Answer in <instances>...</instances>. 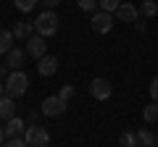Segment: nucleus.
I'll use <instances>...</instances> for the list:
<instances>
[{
  "label": "nucleus",
  "instance_id": "nucleus-6",
  "mask_svg": "<svg viewBox=\"0 0 158 147\" xmlns=\"http://www.w3.org/2000/svg\"><path fill=\"white\" fill-rule=\"evenodd\" d=\"M90 26L95 29L98 34H108L113 26V13H106V11H98L95 16L90 18Z\"/></svg>",
  "mask_w": 158,
  "mask_h": 147
},
{
  "label": "nucleus",
  "instance_id": "nucleus-31",
  "mask_svg": "<svg viewBox=\"0 0 158 147\" xmlns=\"http://www.w3.org/2000/svg\"><path fill=\"white\" fill-rule=\"evenodd\" d=\"M135 147H145V145H135Z\"/></svg>",
  "mask_w": 158,
  "mask_h": 147
},
{
  "label": "nucleus",
  "instance_id": "nucleus-22",
  "mask_svg": "<svg viewBox=\"0 0 158 147\" xmlns=\"http://www.w3.org/2000/svg\"><path fill=\"white\" fill-rule=\"evenodd\" d=\"M77 6L79 8H82V11H95V8H100V6H98V0H77Z\"/></svg>",
  "mask_w": 158,
  "mask_h": 147
},
{
  "label": "nucleus",
  "instance_id": "nucleus-23",
  "mask_svg": "<svg viewBox=\"0 0 158 147\" xmlns=\"http://www.w3.org/2000/svg\"><path fill=\"white\" fill-rule=\"evenodd\" d=\"M58 97L69 102V100L74 97V87H71V84H63V87H61V92H58Z\"/></svg>",
  "mask_w": 158,
  "mask_h": 147
},
{
  "label": "nucleus",
  "instance_id": "nucleus-4",
  "mask_svg": "<svg viewBox=\"0 0 158 147\" xmlns=\"http://www.w3.org/2000/svg\"><path fill=\"white\" fill-rule=\"evenodd\" d=\"M66 105H69V102H66V100H61L58 95L45 97V102H42V113H45L48 118H58V116L66 113Z\"/></svg>",
  "mask_w": 158,
  "mask_h": 147
},
{
  "label": "nucleus",
  "instance_id": "nucleus-29",
  "mask_svg": "<svg viewBox=\"0 0 158 147\" xmlns=\"http://www.w3.org/2000/svg\"><path fill=\"white\" fill-rule=\"evenodd\" d=\"M6 95V84H3V81H0V97Z\"/></svg>",
  "mask_w": 158,
  "mask_h": 147
},
{
  "label": "nucleus",
  "instance_id": "nucleus-3",
  "mask_svg": "<svg viewBox=\"0 0 158 147\" xmlns=\"http://www.w3.org/2000/svg\"><path fill=\"white\" fill-rule=\"evenodd\" d=\"M24 139H27L29 147H48L50 145V134H48V129H42V126L32 124L27 131H24Z\"/></svg>",
  "mask_w": 158,
  "mask_h": 147
},
{
  "label": "nucleus",
  "instance_id": "nucleus-27",
  "mask_svg": "<svg viewBox=\"0 0 158 147\" xmlns=\"http://www.w3.org/2000/svg\"><path fill=\"white\" fill-rule=\"evenodd\" d=\"M8 137H6V129H3V124H0V147H3V142H6Z\"/></svg>",
  "mask_w": 158,
  "mask_h": 147
},
{
  "label": "nucleus",
  "instance_id": "nucleus-7",
  "mask_svg": "<svg viewBox=\"0 0 158 147\" xmlns=\"http://www.w3.org/2000/svg\"><path fill=\"white\" fill-rule=\"evenodd\" d=\"M48 53V42H45V37H40V34H32L27 40V55H32V58H42Z\"/></svg>",
  "mask_w": 158,
  "mask_h": 147
},
{
  "label": "nucleus",
  "instance_id": "nucleus-8",
  "mask_svg": "<svg viewBox=\"0 0 158 147\" xmlns=\"http://www.w3.org/2000/svg\"><path fill=\"white\" fill-rule=\"evenodd\" d=\"M13 116H16V97L3 95L0 97V121H8Z\"/></svg>",
  "mask_w": 158,
  "mask_h": 147
},
{
  "label": "nucleus",
  "instance_id": "nucleus-11",
  "mask_svg": "<svg viewBox=\"0 0 158 147\" xmlns=\"http://www.w3.org/2000/svg\"><path fill=\"white\" fill-rule=\"evenodd\" d=\"M3 129H6V137H24L27 124H24L21 118H16V116H13V118L6 121V126H3Z\"/></svg>",
  "mask_w": 158,
  "mask_h": 147
},
{
  "label": "nucleus",
  "instance_id": "nucleus-12",
  "mask_svg": "<svg viewBox=\"0 0 158 147\" xmlns=\"http://www.w3.org/2000/svg\"><path fill=\"white\" fill-rule=\"evenodd\" d=\"M24 58H27V53L19 50V47H13V50H8L6 63H8V68H11V71H19V68L24 66Z\"/></svg>",
  "mask_w": 158,
  "mask_h": 147
},
{
  "label": "nucleus",
  "instance_id": "nucleus-20",
  "mask_svg": "<svg viewBox=\"0 0 158 147\" xmlns=\"http://www.w3.org/2000/svg\"><path fill=\"white\" fill-rule=\"evenodd\" d=\"M3 147H29V145H27L24 137H8V139L3 142Z\"/></svg>",
  "mask_w": 158,
  "mask_h": 147
},
{
  "label": "nucleus",
  "instance_id": "nucleus-21",
  "mask_svg": "<svg viewBox=\"0 0 158 147\" xmlns=\"http://www.w3.org/2000/svg\"><path fill=\"white\" fill-rule=\"evenodd\" d=\"M37 3H40V0H16V8H19V11H24V13H29V11H34Z\"/></svg>",
  "mask_w": 158,
  "mask_h": 147
},
{
  "label": "nucleus",
  "instance_id": "nucleus-28",
  "mask_svg": "<svg viewBox=\"0 0 158 147\" xmlns=\"http://www.w3.org/2000/svg\"><path fill=\"white\" fill-rule=\"evenodd\" d=\"M6 71H8V63H6V66L0 63V76H6Z\"/></svg>",
  "mask_w": 158,
  "mask_h": 147
},
{
  "label": "nucleus",
  "instance_id": "nucleus-5",
  "mask_svg": "<svg viewBox=\"0 0 158 147\" xmlns=\"http://www.w3.org/2000/svg\"><path fill=\"white\" fill-rule=\"evenodd\" d=\"M90 92L95 100H108V97L113 95V84L108 79H103V76H98V79L90 81Z\"/></svg>",
  "mask_w": 158,
  "mask_h": 147
},
{
  "label": "nucleus",
  "instance_id": "nucleus-16",
  "mask_svg": "<svg viewBox=\"0 0 158 147\" xmlns=\"http://www.w3.org/2000/svg\"><path fill=\"white\" fill-rule=\"evenodd\" d=\"M142 118H145V124H156V121H158V102H156V100H153L150 105H145Z\"/></svg>",
  "mask_w": 158,
  "mask_h": 147
},
{
  "label": "nucleus",
  "instance_id": "nucleus-25",
  "mask_svg": "<svg viewBox=\"0 0 158 147\" xmlns=\"http://www.w3.org/2000/svg\"><path fill=\"white\" fill-rule=\"evenodd\" d=\"M58 3H61V0H40V6H45V11H53Z\"/></svg>",
  "mask_w": 158,
  "mask_h": 147
},
{
  "label": "nucleus",
  "instance_id": "nucleus-13",
  "mask_svg": "<svg viewBox=\"0 0 158 147\" xmlns=\"http://www.w3.org/2000/svg\"><path fill=\"white\" fill-rule=\"evenodd\" d=\"M32 34H34V24H29V21H16V26H13V37H16V40H24V42H27Z\"/></svg>",
  "mask_w": 158,
  "mask_h": 147
},
{
  "label": "nucleus",
  "instance_id": "nucleus-9",
  "mask_svg": "<svg viewBox=\"0 0 158 147\" xmlns=\"http://www.w3.org/2000/svg\"><path fill=\"white\" fill-rule=\"evenodd\" d=\"M37 71L42 74V76H53V74L58 71V58L56 55H42L37 63Z\"/></svg>",
  "mask_w": 158,
  "mask_h": 147
},
{
  "label": "nucleus",
  "instance_id": "nucleus-18",
  "mask_svg": "<svg viewBox=\"0 0 158 147\" xmlns=\"http://www.w3.org/2000/svg\"><path fill=\"white\" fill-rule=\"evenodd\" d=\"M118 142H121V147H135V145H140V142H137V131H124V134L118 137Z\"/></svg>",
  "mask_w": 158,
  "mask_h": 147
},
{
  "label": "nucleus",
  "instance_id": "nucleus-1",
  "mask_svg": "<svg viewBox=\"0 0 158 147\" xmlns=\"http://www.w3.org/2000/svg\"><path fill=\"white\" fill-rule=\"evenodd\" d=\"M58 21H61V18L56 16V11H42L34 18V32L48 40V37H53V34L58 32Z\"/></svg>",
  "mask_w": 158,
  "mask_h": 147
},
{
  "label": "nucleus",
  "instance_id": "nucleus-17",
  "mask_svg": "<svg viewBox=\"0 0 158 147\" xmlns=\"http://www.w3.org/2000/svg\"><path fill=\"white\" fill-rule=\"evenodd\" d=\"M140 13L148 16V18H153L158 13V3H156V0H142V3H140Z\"/></svg>",
  "mask_w": 158,
  "mask_h": 147
},
{
  "label": "nucleus",
  "instance_id": "nucleus-26",
  "mask_svg": "<svg viewBox=\"0 0 158 147\" xmlns=\"http://www.w3.org/2000/svg\"><path fill=\"white\" fill-rule=\"evenodd\" d=\"M29 121L37 124V121H40V110H29Z\"/></svg>",
  "mask_w": 158,
  "mask_h": 147
},
{
  "label": "nucleus",
  "instance_id": "nucleus-24",
  "mask_svg": "<svg viewBox=\"0 0 158 147\" xmlns=\"http://www.w3.org/2000/svg\"><path fill=\"white\" fill-rule=\"evenodd\" d=\"M150 97H153V100L158 102V76H156V79L150 81Z\"/></svg>",
  "mask_w": 158,
  "mask_h": 147
},
{
  "label": "nucleus",
  "instance_id": "nucleus-15",
  "mask_svg": "<svg viewBox=\"0 0 158 147\" xmlns=\"http://www.w3.org/2000/svg\"><path fill=\"white\" fill-rule=\"evenodd\" d=\"M137 142H140V145H145V147H156V134H153L148 126H142V129L137 131Z\"/></svg>",
  "mask_w": 158,
  "mask_h": 147
},
{
  "label": "nucleus",
  "instance_id": "nucleus-19",
  "mask_svg": "<svg viewBox=\"0 0 158 147\" xmlns=\"http://www.w3.org/2000/svg\"><path fill=\"white\" fill-rule=\"evenodd\" d=\"M98 6H100V11H106V13H116L118 6H121V0H98Z\"/></svg>",
  "mask_w": 158,
  "mask_h": 147
},
{
  "label": "nucleus",
  "instance_id": "nucleus-2",
  "mask_svg": "<svg viewBox=\"0 0 158 147\" xmlns=\"http://www.w3.org/2000/svg\"><path fill=\"white\" fill-rule=\"evenodd\" d=\"M27 87H29V76L19 68V71H11L6 76V95H11V97H21V95H27Z\"/></svg>",
  "mask_w": 158,
  "mask_h": 147
},
{
  "label": "nucleus",
  "instance_id": "nucleus-30",
  "mask_svg": "<svg viewBox=\"0 0 158 147\" xmlns=\"http://www.w3.org/2000/svg\"><path fill=\"white\" fill-rule=\"evenodd\" d=\"M156 147H158V137H156Z\"/></svg>",
  "mask_w": 158,
  "mask_h": 147
},
{
  "label": "nucleus",
  "instance_id": "nucleus-14",
  "mask_svg": "<svg viewBox=\"0 0 158 147\" xmlns=\"http://www.w3.org/2000/svg\"><path fill=\"white\" fill-rule=\"evenodd\" d=\"M13 29H0V55H8V50H13Z\"/></svg>",
  "mask_w": 158,
  "mask_h": 147
},
{
  "label": "nucleus",
  "instance_id": "nucleus-10",
  "mask_svg": "<svg viewBox=\"0 0 158 147\" xmlns=\"http://www.w3.org/2000/svg\"><path fill=\"white\" fill-rule=\"evenodd\" d=\"M116 16H118V21H137V16H140V8L137 6H132V3H121L118 6V11H116Z\"/></svg>",
  "mask_w": 158,
  "mask_h": 147
}]
</instances>
